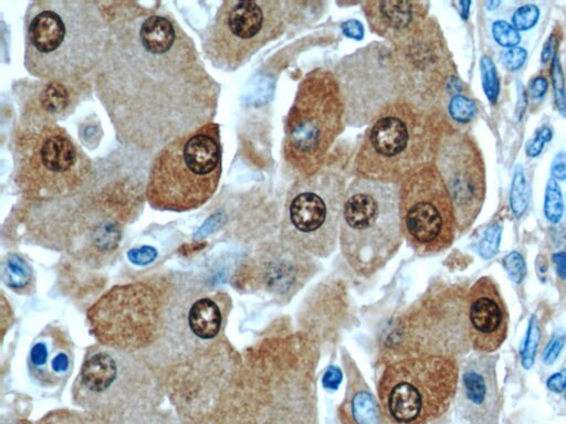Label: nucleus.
<instances>
[{"label": "nucleus", "instance_id": "f257e3e1", "mask_svg": "<svg viewBox=\"0 0 566 424\" xmlns=\"http://www.w3.org/2000/svg\"><path fill=\"white\" fill-rule=\"evenodd\" d=\"M136 6L105 8L111 33L95 87L119 139L155 150L211 123L220 86L169 12Z\"/></svg>", "mask_w": 566, "mask_h": 424}, {"label": "nucleus", "instance_id": "f03ea898", "mask_svg": "<svg viewBox=\"0 0 566 424\" xmlns=\"http://www.w3.org/2000/svg\"><path fill=\"white\" fill-rule=\"evenodd\" d=\"M111 33L103 2L36 0L24 15V67L41 81H78L99 65Z\"/></svg>", "mask_w": 566, "mask_h": 424}, {"label": "nucleus", "instance_id": "7ed1b4c3", "mask_svg": "<svg viewBox=\"0 0 566 424\" xmlns=\"http://www.w3.org/2000/svg\"><path fill=\"white\" fill-rule=\"evenodd\" d=\"M432 109L398 98L376 116L364 134L354 161L356 177L400 183L433 162L442 132Z\"/></svg>", "mask_w": 566, "mask_h": 424}, {"label": "nucleus", "instance_id": "20e7f679", "mask_svg": "<svg viewBox=\"0 0 566 424\" xmlns=\"http://www.w3.org/2000/svg\"><path fill=\"white\" fill-rule=\"evenodd\" d=\"M221 172L220 129L211 121L174 139L157 152L145 195L155 210H193L214 194Z\"/></svg>", "mask_w": 566, "mask_h": 424}, {"label": "nucleus", "instance_id": "39448f33", "mask_svg": "<svg viewBox=\"0 0 566 424\" xmlns=\"http://www.w3.org/2000/svg\"><path fill=\"white\" fill-rule=\"evenodd\" d=\"M398 190L399 183L358 177L346 188L338 237L343 256L358 274L378 272L401 245Z\"/></svg>", "mask_w": 566, "mask_h": 424}, {"label": "nucleus", "instance_id": "423d86ee", "mask_svg": "<svg viewBox=\"0 0 566 424\" xmlns=\"http://www.w3.org/2000/svg\"><path fill=\"white\" fill-rule=\"evenodd\" d=\"M14 182L36 202L76 194L93 177L91 159L57 124L20 126L14 139Z\"/></svg>", "mask_w": 566, "mask_h": 424}, {"label": "nucleus", "instance_id": "0eeeda50", "mask_svg": "<svg viewBox=\"0 0 566 424\" xmlns=\"http://www.w3.org/2000/svg\"><path fill=\"white\" fill-rule=\"evenodd\" d=\"M345 107L333 72L315 68L300 82L284 124L283 157L305 178L323 169L345 128Z\"/></svg>", "mask_w": 566, "mask_h": 424}, {"label": "nucleus", "instance_id": "6e6552de", "mask_svg": "<svg viewBox=\"0 0 566 424\" xmlns=\"http://www.w3.org/2000/svg\"><path fill=\"white\" fill-rule=\"evenodd\" d=\"M458 382L454 358L406 357L385 368L378 382V398L394 424H427L448 410Z\"/></svg>", "mask_w": 566, "mask_h": 424}, {"label": "nucleus", "instance_id": "1a4fd4ad", "mask_svg": "<svg viewBox=\"0 0 566 424\" xmlns=\"http://www.w3.org/2000/svg\"><path fill=\"white\" fill-rule=\"evenodd\" d=\"M291 6L280 0L222 1L201 35L205 57L220 71H237L284 33L293 18Z\"/></svg>", "mask_w": 566, "mask_h": 424}, {"label": "nucleus", "instance_id": "9d476101", "mask_svg": "<svg viewBox=\"0 0 566 424\" xmlns=\"http://www.w3.org/2000/svg\"><path fill=\"white\" fill-rule=\"evenodd\" d=\"M346 192L345 179L332 168L298 178L290 188L282 219L284 244L327 257L336 247Z\"/></svg>", "mask_w": 566, "mask_h": 424}, {"label": "nucleus", "instance_id": "9b49d317", "mask_svg": "<svg viewBox=\"0 0 566 424\" xmlns=\"http://www.w3.org/2000/svg\"><path fill=\"white\" fill-rule=\"evenodd\" d=\"M401 232L420 255L448 248L457 230L452 201L434 162L407 176L398 190Z\"/></svg>", "mask_w": 566, "mask_h": 424}, {"label": "nucleus", "instance_id": "f8f14e48", "mask_svg": "<svg viewBox=\"0 0 566 424\" xmlns=\"http://www.w3.org/2000/svg\"><path fill=\"white\" fill-rule=\"evenodd\" d=\"M389 45L400 98L431 109L454 74L439 23L428 17L409 34Z\"/></svg>", "mask_w": 566, "mask_h": 424}, {"label": "nucleus", "instance_id": "ddd939ff", "mask_svg": "<svg viewBox=\"0 0 566 424\" xmlns=\"http://www.w3.org/2000/svg\"><path fill=\"white\" fill-rule=\"evenodd\" d=\"M333 73L343 96L346 124H369L400 98L389 43L374 42L357 50L339 61Z\"/></svg>", "mask_w": 566, "mask_h": 424}, {"label": "nucleus", "instance_id": "4468645a", "mask_svg": "<svg viewBox=\"0 0 566 424\" xmlns=\"http://www.w3.org/2000/svg\"><path fill=\"white\" fill-rule=\"evenodd\" d=\"M406 336V349L412 356L462 354L470 348L468 293L461 287H449L426 298L399 327Z\"/></svg>", "mask_w": 566, "mask_h": 424}, {"label": "nucleus", "instance_id": "2eb2a0df", "mask_svg": "<svg viewBox=\"0 0 566 424\" xmlns=\"http://www.w3.org/2000/svg\"><path fill=\"white\" fill-rule=\"evenodd\" d=\"M450 194L457 230H468L485 198V170L474 140L467 134L442 129L433 160Z\"/></svg>", "mask_w": 566, "mask_h": 424}, {"label": "nucleus", "instance_id": "dca6fc26", "mask_svg": "<svg viewBox=\"0 0 566 424\" xmlns=\"http://www.w3.org/2000/svg\"><path fill=\"white\" fill-rule=\"evenodd\" d=\"M158 319L156 296L145 285L112 289L90 312L96 337L116 348L140 347L154 336Z\"/></svg>", "mask_w": 566, "mask_h": 424}, {"label": "nucleus", "instance_id": "f3484780", "mask_svg": "<svg viewBox=\"0 0 566 424\" xmlns=\"http://www.w3.org/2000/svg\"><path fill=\"white\" fill-rule=\"evenodd\" d=\"M118 353L96 348L87 352L75 385V400L94 415L118 413L128 409L122 385Z\"/></svg>", "mask_w": 566, "mask_h": 424}, {"label": "nucleus", "instance_id": "a211bd4d", "mask_svg": "<svg viewBox=\"0 0 566 424\" xmlns=\"http://www.w3.org/2000/svg\"><path fill=\"white\" fill-rule=\"evenodd\" d=\"M469 336L482 353L497 350L506 339L509 314L495 282L483 276L468 292Z\"/></svg>", "mask_w": 566, "mask_h": 424}, {"label": "nucleus", "instance_id": "6ab92c4d", "mask_svg": "<svg viewBox=\"0 0 566 424\" xmlns=\"http://www.w3.org/2000/svg\"><path fill=\"white\" fill-rule=\"evenodd\" d=\"M460 400L471 424H494L500 411L495 361L480 352L465 361L460 379Z\"/></svg>", "mask_w": 566, "mask_h": 424}, {"label": "nucleus", "instance_id": "aec40b11", "mask_svg": "<svg viewBox=\"0 0 566 424\" xmlns=\"http://www.w3.org/2000/svg\"><path fill=\"white\" fill-rule=\"evenodd\" d=\"M74 350L71 340L56 326L44 328L34 339L28 357V370L42 386L53 388L72 372Z\"/></svg>", "mask_w": 566, "mask_h": 424}, {"label": "nucleus", "instance_id": "412c9836", "mask_svg": "<svg viewBox=\"0 0 566 424\" xmlns=\"http://www.w3.org/2000/svg\"><path fill=\"white\" fill-rule=\"evenodd\" d=\"M86 84L78 81H41L27 96L20 126L56 124L77 107Z\"/></svg>", "mask_w": 566, "mask_h": 424}, {"label": "nucleus", "instance_id": "4be33fe9", "mask_svg": "<svg viewBox=\"0 0 566 424\" xmlns=\"http://www.w3.org/2000/svg\"><path fill=\"white\" fill-rule=\"evenodd\" d=\"M429 2L368 0L361 9L375 34L389 44L400 40L428 18Z\"/></svg>", "mask_w": 566, "mask_h": 424}, {"label": "nucleus", "instance_id": "5701e85b", "mask_svg": "<svg viewBox=\"0 0 566 424\" xmlns=\"http://www.w3.org/2000/svg\"><path fill=\"white\" fill-rule=\"evenodd\" d=\"M348 372V385L340 404L339 418L344 424H380V412L369 388L359 373Z\"/></svg>", "mask_w": 566, "mask_h": 424}, {"label": "nucleus", "instance_id": "b1692460", "mask_svg": "<svg viewBox=\"0 0 566 424\" xmlns=\"http://www.w3.org/2000/svg\"><path fill=\"white\" fill-rule=\"evenodd\" d=\"M222 316L219 306L211 298L196 300L188 314V324L195 336L208 340L221 329Z\"/></svg>", "mask_w": 566, "mask_h": 424}, {"label": "nucleus", "instance_id": "393cba45", "mask_svg": "<svg viewBox=\"0 0 566 424\" xmlns=\"http://www.w3.org/2000/svg\"><path fill=\"white\" fill-rule=\"evenodd\" d=\"M3 279L17 293L25 290L32 282V271L22 257L10 255L4 263Z\"/></svg>", "mask_w": 566, "mask_h": 424}, {"label": "nucleus", "instance_id": "a878e982", "mask_svg": "<svg viewBox=\"0 0 566 424\" xmlns=\"http://www.w3.org/2000/svg\"><path fill=\"white\" fill-rule=\"evenodd\" d=\"M530 194L523 167L516 166L510 191V206L515 216H521L528 205Z\"/></svg>", "mask_w": 566, "mask_h": 424}, {"label": "nucleus", "instance_id": "bb28decb", "mask_svg": "<svg viewBox=\"0 0 566 424\" xmlns=\"http://www.w3.org/2000/svg\"><path fill=\"white\" fill-rule=\"evenodd\" d=\"M539 339V322L537 317L535 315H532L528 320L523 348L521 349V364L525 370L531 369L534 364Z\"/></svg>", "mask_w": 566, "mask_h": 424}, {"label": "nucleus", "instance_id": "cd10ccee", "mask_svg": "<svg viewBox=\"0 0 566 424\" xmlns=\"http://www.w3.org/2000/svg\"><path fill=\"white\" fill-rule=\"evenodd\" d=\"M564 212V202L560 188L554 178L546 183L544 198V214L547 221L556 224L560 221Z\"/></svg>", "mask_w": 566, "mask_h": 424}, {"label": "nucleus", "instance_id": "c85d7f7f", "mask_svg": "<svg viewBox=\"0 0 566 424\" xmlns=\"http://www.w3.org/2000/svg\"><path fill=\"white\" fill-rule=\"evenodd\" d=\"M36 424H104L94 414L59 410L43 416Z\"/></svg>", "mask_w": 566, "mask_h": 424}, {"label": "nucleus", "instance_id": "c756f323", "mask_svg": "<svg viewBox=\"0 0 566 424\" xmlns=\"http://www.w3.org/2000/svg\"><path fill=\"white\" fill-rule=\"evenodd\" d=\"M480 66L484 94L492 104H495L500 92L496 67L488 55L482 56Z\"/></svg>", "mask_w": 566, "mask_h": 424}, {"label": "nucleus", "instance_id": "7c9ffc66", "mask_svg": "<svg viewBox=\"0 0 566 424\" xmlns=\"http://www.w3.org/2000/svg\"><path fill=\"white\" fill-rule=\"evenodd\" d=\"M501 235L502 226L497 223L490 225L485 230L478 245V252L482 258L490 259L499 252Z\"/></svg>", "mask_w": 566, "mask_h": 424}, {"label": "nucleus", "instance_id": "2f4dec72", "mask_svg": "<svg viewBox=\"0 0 566 424\" xmlns=\"http://www.w3.org/2000/svg\"><path fill=\"white\" fill-rule=\"evenodd\" d=\"M451 117L459 123H468L475 114L474 103L463 95H455L448 106Z\"/></svg>", "mask_w": 566, "mask_h": 424}, {"label": "nucleus", "instance_id": "473e14b6", "mask_svg": "<svg viewBox=\"0 0 566 424\" xmlns=\"http://www.w3.org/2000/svg\"><path fill=\"white\" fill-rule=\"evenodd\" d=\"M551 75H552L555 104H556L558 110L562 112L566 116L565 82H564V75L562 72L559 59L557 55L553 59Z\"/></svg>", "mask_w": 566, "mask_h": 424}, {"label": "nucleus", "instance_id": "72a5a7b5", "mask_svg": "<svg viewBox=\"0 0 566 424\" xmlns=\"http://www.w3.org/2000/svg\"><path fill=\"white\" fill-rule=\"evenodd\" d=\"M492 34L494 40L505 47H514L521 40L517 30L503 20H497L492 24Z\"/></svg>", "mask_w": 566, "mask_h": 424}, {"label": "nucleus", "instance_id": "f704fd0d", "mask_svg": "<svg viewBox=\"0 0 566 424\" xmlns=\"http://www.w3.org/2000/svg\"><path fill=\"white\" fill-rule=\"evenodd\" d=\"M538 18V8L535 4L528 3L516 9L512 15V23L516 30L526 31L536 24Z\"/></svg>", "mask_w": 566, "mask_h": 424}, {"label": "nucleus", "instance_id": "c9c22d12", "mask_svg": "<svg viewBox=\"0 0 566 424\" xmlns=\"http://www.w3.org/2000/svg\"><path fill=\"white\" fill-rule=\"evenodd\" d=\"M503 267L515 284H521L526 275V264L524 257L516 251L509 253L503 259Z\"/></svg>", "mask_w": 566, "mask_h": 424}, {"label": "nucleus", "instance_id": "e433bc0d", "mask_svg": "<svg viewBox=\"0 0 566 424\" xmlns=\"http://www.w3.org/2000/svg\"><path fill=\"white\" fill-rule=\"evenodd\" d=\"M552 139V130L547 126H542L526 145V155L528 157H536L541 153L544 145Z\"/></svg>", "mask_w": 566, "mask_h": 424}, {"label": "nucleus", "instance_id": "4c0bfd02", "mask_svg": "<svg viewBox=\"0 0 566 424\" xmlns=\"http://www.w3.org/2000/svg\"><path fill=\"white\" fill-rule=\"evenodd\" d=\"M566 335L558 332L552 337L543 352V361L545 364H553L564 348Z\"/></svg>", "mask_w": 566, "mask_h": 424}, {"label": "nucleus", "instance_id": "58836bf2", "mask_svg": "<svg viewBox=\"0 0 566 424\" xmlns=\"http://www.w3.org/2000/svg\"><path fill=\"white\" fill-rule=\"evenodd\" d=\"M78 134L81 135L83 144H85L90 148H93L98 145L102 130L98 123L88 119V123H85L82 126Z\"/></svg>", "mask_w": 566, "mask_h": 424}, {"label": "nucleus", "instance_id": "ea45409f", "mask_svg": "<svg viewBox=\"0 0 566 424\" xmlns=\"http://www.w3.org/2000/svg\"><path fill=\"white\" fill-rule=\"evenodd\" d=\"M526 55L527 53L524 49L514 46L504 53L503 61L509 70L516 71L524 64Z\"/></svg>", "mask_w": 566, "mask_h": 424}, {"label": "nucleus", "instance_id": "a19ab883", "mask_svg": "<svg viewBox=\"0 0 566 424\" xmlns=\"http://www.w3.org/2000/svg\"><path fill=\"white\" fill-rule=\"evenodd\" d=\"M156 255V250L150 246L133 248L128 252V257L130 262L137 265H145L147 263L153 262Z\"/></svg>", "mask_w": 566, "mask_h": 424}, {"label": "nucleus", "instance_id": "79ce46f5", "mask_svg": "<svg viewBox=\"0 0 566 424\" xmlns=\"http://www.w3.org/2000/svg\"><path fill=\"white\" fill-rule=\"evenodd\" d=\"M551 173L554 179L566 180V151L555 155L551 165Z\"/></svg>", "mask_w": 566, "mask_h": 424}, {"label": "nucleus", "instance_id": "37998d69", "mask_svg": "<svg viewBox=\"0 0 566 424\" xmlns=\"http://www.w3.org/2000/svg\"><path fill=\"white\" fill-rule=\"evenodd\" d=\"M342 382V372L337 367H329L322 379L323 386L327 390H336Z\"/></svg>", "mask_w": 566, "mask_h": 424}, {"label": "nucleus", "instance_id": "c03bdc74", "mask_svg": "<svg viewBox=\"0 0 566 424\" xmlns=\"http://www.w3.org/2000/svg\"><path fill=\"white\" fill-rule=\"evenodd\" d=\"M546 386L554 393L566 391V368L552 374L546 381Z\"/></svg>", "mask_w": 566, "mask_h": 424}, {"label": "nucleus", "instance_id": "a18cd8bd", "mask_svg": "<svg viewBox=\"0 0 566 424\" xmlns=\"http://www.w3.org/2000/svg\"><path fill=\"white\" fill-rule=\"evenodd\" d=\"M558 41L559 40L557 34L555 32H552L542 50L541 60L543 63H547L551 60L553 61V59L556 56Z\"/></svg>", "mask_w": 566, "mask_h": 424}, {"label": "nucleus", "instance_id": "49530a36", "mask_svg": "<svg viewBox=\"0 0 566 424\" xmlns=\"http://www.w3.org/2000/svg\"><path fill=\"white\" fill-rule=\"evenodd\" d=\"M547 86L548 83L544 76H536L528 84L530 95L535 99L542 98L547 91Z\"/></svg>", "mask_w": 566, "mask_h": 424}, {"label": "nucleus", "instance_id": "de8ad7c7", "mask_svg": "<svg viewBox=\"0 0 566 424\" xmlns=\"http://www.w3.org/2000/svg\"><path fill=\"white\" fill-rule=\"evenodd\" d=\"M344 34L348 38L360 40L364 35V29L360 22L356 20H349L342 24Z\"/></svg>", "mask_w": 566, "mask_h": 424}, {"label": "nucleus", "instance_id": "09e8293b", "mask_svg": "<svg viewBox=\"0 0 566 424\" xmlns=\"http://www.w3.org/2000/svg\"><path fill=\"white\" fill-rule=\"evenodd\" d=\"M553 262L559 277L566 279V252H558L553 255Z\"/></svg>", "mask_w": 566, "mask_h": 424}, {"label": "nucleus", "instance_id": "8fccbe9b", "mask_svg": "<svg viewBox=\"0 0 566 424\" xmlns=\"http://www.w3.org/2000/svg\"><path fill=\"white\" fill-rule=\"evenodd\" d=\"M471 2L469 1H462L460 2V6L463 7L462 9V17L463 19H467L468 14H469V7H470Z\"/></svg>", "mask_w": 566, "mask_h": 424}, {"label": "nucleus", "instance_id": "3c124183", "mask_svg": "<svg viewBox=\"0 0 566 424\" xmlns=\"http://www.w3.org/2000/svg\"><path fill=\"white\" fill-rule=\"evenodd\" d=\"M500 4V1H489L486 2V6L490 8V10L496 8Z\"/></svg>", "mask_w": 566, "mask_h": 424}, {"label": "nucleus", "instance_id": "603ef678", "mask_svg": "<svg viewBox=\"0 0 566 424\" xmlns=\"http://www.w3.org/2000/svg\"><path fill=\"white\" fill-rule=\"evenodd\" d=\"M565 400H566V391H565Z\"/></svg>", "mask_w": 566, "mask_h": 424}]
</instances>
